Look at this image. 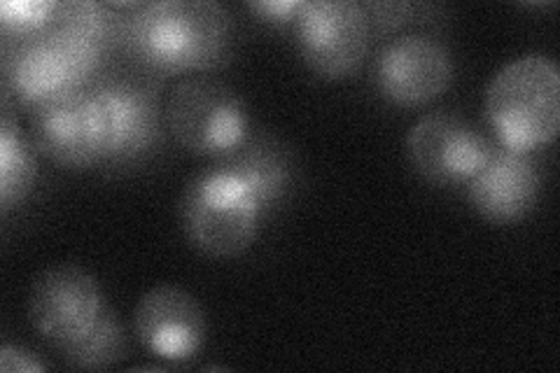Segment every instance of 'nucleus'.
I'll return each mask as SVG.
<instances>
[{
	"label": "nucleus",
	"mask_w": 560,
	"mask_h": 373,
	"mask_svg": "<svg viewBox=\"0 0 560 373\" xmlns=\"http://www.w3.org/2000/svg\"><path fill=\"white\" fill-rule=\"evenodd\" d=\"M117 14V45L162 73L213 70L232 51V16L213 0H156Z\"/></svg>",
	"instance_id": "1"
},
{
	"label": "nucleus",
	"mask_w": 560,
	"mask_h": 373,
	"mask_svg": "<svg viewBox=\"0 0 560 373\" xmlns=\"http://www.w3.org/2000/svg\"><path fill=\"white\" fill-rule=\"evenodd\" d=\"M486 115L500 145L537 150L560 131V73L553 59L525 55L500 68L486 89Z\"/></svg>",
	"instance_id": "2"
},
{
	"label": "nucleus",
	"mask_w": 560,
	"mask_h": 373,
	"mask_svg": "<svg viewBox=\"0 0 560 373\" xmlns=\"http://www.w3.org/2000/svg\"><path fill=\"white\" fill-rule=\"evenodd\" d=\"M110 47L55 24L35 38L10 43L5 49V82L14 98L38 108L68 92L94 84Z\"/></svg>",
	"instance_id": "3"
},
{
	"label": "nucleus",
	"mask_w": 560,
	"mask_h": 373,
	"mask_svg": "<svg viewBox=\"0 0 560 373\" xmlns=\"http://www.w3.org/2000/svg\"><path fill=\"white\" fill-rule=\"evenodd\" d=\"M261 215L250 189L218 166L197 175L180 201L189 243L210 257H238L248 250Z\"/></svg>",
	"instance_id": "4"
},
{
	"label": "nucleus",
	"mask_w": 560,
	"mask_h": 373,
	"mask_svg": "<svg viewBox=\"0 0 560 373\" xmlns=\"http://www.w3.org/2000/svg\"><path fill=\"white\" fill-rule=\"evenodd\" d=\"M168 131L191 154L222 159L250 133L243 98L215 78H187L168 96Z\"/></svg>",
	"instance_id": "5"
},
{
	"label": "nucleus",
	"mask_w": 560,
	"mask_h": 373,
	"mask_svg": "<svg viewBox=\"0 0 560 373\" xmlns=\"http://www.w3.org/2000/svg\"><path fill=\"white\" fill-rule=\"evenodd\" d=\"M292 26L304 63L325 80L353 75L370 49V22L353 0H304Z\"/></svg>",
	"instance_id": "6"
},
{
	"label": "nucleus",
	"mask_w": 560,
	"mask_h": 373,
	"mask_svg": "<svg viewBox=\"0 0 560 373\" xmlns=\"http://www.w3.org/2000/svg\"><path fill=\"white\" fill-rule=\"evenodd\" d=\"M96 115L101 164H133L160 138L154 86L136 78H105L90 86Z\"/></svg>",
	"instance_id": "7"
},
{
	"label": "nucleus",
	"mask_w": 560,
	"mask_h": 373,
	"mask_svg": "<svg viewBox=\"0 0 560 373\" xmlns=\"http://www.w3.org/2000/svg\"><path fill=\"white\" fill-rule=\"evenodd\" d=\"M105 311L98 282L78 264H59L35 278L28 294V319L35 334L66 350L92 329Z\"/></svg>",
	"instance_id": "8"
},
{
	"label": "nucleus",
	"mask_w": 560,
	"mask_h": 373,
	"mask_svg": "<svg viewBox=\"0 0 560 373\" xmlns=\"http://www.w3.org/2000/svg\"><path fill=\"white\" fill-rule=\"evenodd\" d=\"M495 143L455 113L420 117L407 136L413 168L436 187H463L488 162Z\"/></svg>",
	"instance_id": "9"
},
{
	"label": "nucleus",
	"mask_w": 560,
	"mask_h": 373,
	"mask_svg": "<svg viewBox=\"0 0 560 373\" xmlns=\"http://www.w3.org/2000/svg\"><path fill=\"white\" fill-rule=\"evenodd\" d=\"M374 78L385 101L416 108L440 98L451 86L453 57L430 35H401L378 51Z\"/></svg>",
	"instance_id": "10"
},
{
	"label": "nucleus",
	"mask_w": 560,
	"mask_h": 373,
	"mask_svg": "<svg viewBox=\"0 0 560 373\" xmlns=\"http://www.w3.org/2000/svg\"><path fill=\"white\" fill-rule=\"evenodd\" d=\"M138 341L154 358L180 364L197 358L206 343V313L178 285H156L140 296L133 313Z\"/></svg>",
	"instance_id": "11"
},
{
	"label": "nucleus",
	"mask_w": 560,
	"mask_h": 373,
	"mask_svg": "<svg viewBox=\"0 0 560 373\" xmlns=\"http://www.w3.org/2000/svg\"><path fill=\"white\" fill-rule=\"evenodd\" d=\"M541 177L533 152L495 145L481 171L467 183L469 203L495 224L523 220L535 208Z\"/></svg>",
	"instance_id": "12"
},
{
	"label": "nucleus",
	"mask_w": 560,
	"mask_h": 373,
	"mask_svg": "<svg viewBox=\"0 0 560 373\" xmlns=\"http://www.w3.org/2000/svg\"><path fill=\"white\" fill-rule=\"evenodd\" d=\"M33 143L66 168L101 164V143L90 86L47 101L31 115Z\"/></svg>",
	"instance_id": "13"
},
{
	"label": "nucleus",
	"mask_w": 560,
	"mask_h": 373,
	"mask_svg": "<svg viewBox=\"0 0 560 373\" xmlns=\"http://www.w3.org/2000/svg\"><path fill=\"white\" fill-rule=\"evenodd\" d=\"M215 166L236 175L250 189L261 212L276 208L294 185V154L271 131L248 133L232 154L218 159Z\"/></svg>",
	"instance_id": "14"
},
{
	"label": "nucleus",
	"mask_w": 560,
	"mask_h": 373,
	"mask_svg": "<svg viewBox=\"0 0 560 373\" xmlns=\"http://www.w3.org/2000/svg\"><path fill=\"white\" fill-rule=\"evenodd\" d=\"M66 364L82 371L110 369L127 354V331L115 311L105 306L92 329L63 352Z\"/></svg>",
	"instance_id": "15"
},
{
	"label": "nucleus",
	"mask_w": 560,
	"mask_h": 373,
	"mask_svg": "<svg viewBox=\"0 0 560 373\" xmlns=\"http://www.w3.org/2000/svg\"><path fill=\"white\" fill-rule=\"evenodd\" d=\"M35 159L10 119L0 124V208L10 212L20 206L35 183Z\"/></svg>",
	"instance_id": "16"
},
{
	"label": "nucleus",
	"mask_w": 560,
	"mask_h": 373,
	"mask_svg": "<svg viewBox=\"0 0 560 373\" xmlns=\"http://www.w3.org/2000/svg\"><path fill=\"white\" fill-rule=\"evenodd\" d=\"M61 3L55 0H3L0 3V26L10 43H22L47 33L57 24Z\"/></svg>",
	"instance_id": "17"
},
{
	"label": "nucleus",
	"mask_w": 560,
	"mask_h": 373,
	"mask_svg": "<svg viewBox=\"0 0 560 373\" xmlns=\"http://www.w3.org/2000/svg\"><path fill=\"white\" fill-rule=\"evenodd\" d=\"M372 35H385L405 24L413 14L411 3H366L362 5Z\"/></svg>",
	"instance_id": "18"
},
{
	"label": "nucleus",
	"mask_w": 560,
	"mask_h": 373,
	"mask_svg": "<svg viewBox=\"0 0 560 373\" xmlns=\"http://www.w3.org/2000/svg\"><path fill=\"white\" fill-rule=\"evenodd\" d=\"M304 0H253L248 10L269 24H294L302 12Z\"/></svg>",
	"instance_id": "19"
},
{
	"label": "nucleus",
	"mask_w": 560,
	"mask_h": 373,
	"mask_svg": "<svg viewBox=\"0 0 560 373\" xmlns=\"http://www.w3.org/2000/svg\"><path fill=\"white\" fill-rule=\"evenodd\" d=\"M0 371L3 373H43L47 371V366L35 358L33 352L12 346V343H3L0 348Z\"/></svg>",
	"instance_id": "20"
}]
</instances>
